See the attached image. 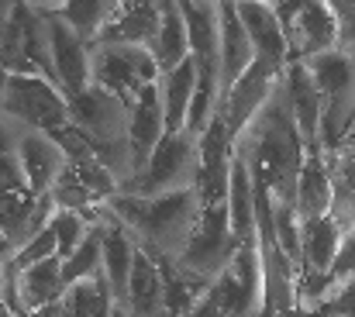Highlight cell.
Returning <instances> with one entry per match:
<instances>
[{"instance_id":"6da1fadb","label":"cell","mask_w":355,"mask_h":317,"mask_svg":"<svg viewBox=\"0 0 355 317\" xmlns=\"http://www.w3.org/2000/svg\"><path fill=\"white\" fill-rule=\"evenodd\" d=\"M235 152L248 162L255 187H266L276 204L297 207V180L307 159V145L290 114L283 87H276V94L266 101V107L238 135Z\"/></svg>"},{"instance_id":"7a4b0ae2","label":"cell","mask_w":355,"mask_h":317,"mask_svg":"<svg viewBox=\"0 0 355 317\" xmlns=\"http://www.w3.org/2000/svg\"><path fill=\"white\" fill-rule=\"evenodd\" d=\"M107 211L131 231L145 255L180 259L200 221V197L197 190H176L162 197H138L121 190L107 200Z\"/></svg>"},{"instance_id":"3957f363","label":"cell","mask_w":355,"mask_h":317,"mask_svg":"<svg viewBox=\"0 0 355 317\" xmlns=\"http://www.w3.org/2000/svg\"><path fill=\"white\" fill-rule=\"evenodd\" d=\"M0 69L7 76H49L55 83L45 14L31 0H10L0 24Z\"/></svg>"},{"instance_id":"277c9868","label":"cell","mask_w":355,"mask_h":317,"mask_svg":"<svg viewBox=\"0 0 355 317\" xmlns=\"http://www.w3.org/2000/svg\"><path fill=\"white\" fill-rule=\"evenodd\" d=\"M200 173V138L193 131H166V138L155 145L148 162L121 187L124 194L138 197H162L176 190H197Z\"/></svg>"},{"instance_id":"5b68a950","label":"cell","mask_w":355,"mask_h":317,"mask_svg":"<svg viewBox=\"0 0 355 317\" xmlns=\"http://www.w3.org/2000/svg\"><path fill=\"white\" fill-rule=\"evenodd\" d=\"M307 69L324 97V117H321V152H335L342 138L355 124V55L331 49L314 59H307Z\"/></svg>"},{"instance_id":"8992f818","label":"cell","mask_w":355,"mask_h":317,"mask_svg":"<svg viewBox=\"0 0 355 317\" xmlns=\"http://www.w3.org/2000/svg\"><path fill=\"white\" fill-rule=\"evenodd\" d=\"M0 110L28 131L55 135L69 124V97L49 76H7L0 90Z\"/></svg>"},{"instance_id":"52a82bcc","label":"cell","mask_w":355,"mask_h":317,"mask_svg":"<svg viewBox=\"0 0 355 317\" xmlns=\"http://www.w3.org/2000/svg\"><path fill=\"white\" fill-rule=\"evenodd\" d=\"M90 80L94 87L114 94L131 107L141 97V90L162 80V69L145 45H94Z\"/></svg>"},{"instance_id":"ba28073f","label":"cell","mask_w":355,"mask_h":317,"mask_svg":"<svg viewBox=\"0 0 355 317\" xmlns=\"http://www.w3.org/2000/svg\"><path fill=\"white\" fill-rule=\"evenodd\" d=\"M235 231H232V214L228 204H211V207H200V221L193 228V238L190 245L183 248V255L176 262H183L190 273H200L207 280H218L238 252Z\"/></svg>"},{"instance_id":"9c48e42d","label":"cell","mask_w":355,"mask_h":317,"mask_svg":"<svg viewBox=\"0 0 355 317\" xmlns=\"http://www.w3.org/2000/svg\"><path fill=\"white\" fill-rule=\"evenodd\" d=\"M232 159H235V135H232L225 114H214V121H211L207 131L200 135V173H197L200 207L228 204Z\"/></svg>"},{"instance_id":"30bf717a","label":"cell","mask_w":355,"mask_h":317,"mask_svg":"<svg viewBox=\"0 0 355 317\" xmlns=\"http://www.w3.org/2000/svg\"><path fill=\"white\" fill-rule=\"evenodd\" d=\"M283 69H286V66H276V62L255 59V62L245 69V76L238 80L225 97H221L218 114H225V121H228L235 142H238V135L252 124V117L266 107V101L276 94V87H279V80H283Z\"/></svg>"},{"instance_id":"8fae6325","label":"cell","mask_w":355,"mask_h":317,"mask_svg":"<svg viewBox=\"0 0 355 317\" xmlns=\"http://www.w3.org/2000/svg\"><path fill=\"white\" fill-rule=\"evenodd\" d=\"M42 14H45V28H49V52H52L55 83H59V90L69 101H76L80 94H87L94 87V80H90V52H94V45L76 38L55 14H49V10H42Z\"/></svg>"},{"instance_id":"7c38bea8","label":"cell","mask_w":355,"mask_h":317,"mask_svg":"<svg viewBox=\"0 0 355 317\" xmlns=\"http://www.w3.org/2000/svg\"><path fill=\"white\" fill-rule=\"evenodd\" d=\"M283 28L290 38V59L307 62L321 52L338 49V24H335L328 0H300V7Z\"/></svg>"},{"instance_id":"4fadbf2b","label":"cell","mask_w":355,"mask_h":317,"mask_svg":"<svg viewBox=\"0 0 355 317\" xmlns=\"http://www.w3.org/2000/svg\"><path fill=\"white\" fill-rule=\"evenodd\" d=\"M55 211L59 207L52 194L38 197L31 190H0V234L14 248H24L35 234H42L52 224Z\"/></svg>"},{"instance_id":"5bb4252c","label":"cell","mask_w":355,"mask_h":317,"mask_svg":"<svg viewBox=\"0 0 355 317\" xmlns=\"http://www.w3.org/2000/svg\"><path fill=\"white\" fill-rule=\"evenodd\" d=\"M162 24V0H111L97 45H152Z\"/></svg>"},{"instance_id":"9a60e30c","label":"cell","mask_w":355,"mask_h":317,"mask_svg":"<svg viewBox=\"0 0 355 317\" xmlns=\"http://www.w3.org/2000/svg\"><path fill=\"white\" fill-rule=\"evenodd\" d=\"M279 87H283V97L290 104V114H293V121H297V128L304 135V145L307 148H318V142H321V117H324V97H321V90H318L307 62L290 59V66L283 69Z\"/></svg>"},{"instance_id":"2e32d148","label":"cell","mask_w":355,"mask_h":317,"mask_svg":"<svg viewBox=\"0 0 355 317\" xmlns=\"http://www.w3.org/2000/svg\"><path fill=\"white\" fill-rule=\"evenodd\" d=\"M17 162H21V173H24L28 190L38 194V197L52 194V187L59 183V176L69 166L62 145L52 135H45V131H24L21 135V142H17Z\"/></svg>"},{"instance_id":"e0dca14e","label":"cell","mask_w":355,"mask_h":317,"mask_svg":"<svg viewBox=\"0 0 355 317\" xmlns=\"http://www.w3.org/2000/svg\"><path fill=\"white\" fill-rule=\"evenodd\" d=\"M238 17L252 38V49H255V59H266V62H276V66H290V38H286V28L279 21V14L262 3V0H238Z\"/></svg>"},{"instance_id":"ac0fdd59","label":"cell","mask_w":355,"mask_h":317,"mask_svg":"<svg viewBox=\"0 0 355 317\" xmlns=\"http://www.w3.org/2000/svg\"><path fill=\"white\" fill-rule=\"evenodd\" d=\"M162 138H166V107H162L159 83H152V87L141 90V97L131 104V121H128V145H131L135 173L148 162V155L155 152V145H159Z\"/></svg>"},{"instance_id":"d6986e66","label":"cell","mask_w":355,"mask_h":317,"mask_svg":"<svg viewBox=\"0 0 355 317\" xmlns=\"http://www.w3.org/2000/svg\"><path fill=\"white\" fill-rule=\"evenodd\" d=\"M101 224V234H104V276L111 283V293L114 300H124L128 293V280H131V266H135V255H138V241L131 238V231L121 224L114 214L107 211V204L97 211L94 217Z\"/></svg>"},{"instance_id":"ffe728a7","label":"cell","mask_w":355,"mask_h":317,"mask_svg":"<svg viewBox=\"0 0 355 317\" xmlns=\"http://www.w3.org/2000/svg\"><path fill=\"white\" fill-rule=\"evenodd\" d=\"M218 14H221V97H225L255 62V49L238 17V0H218Z\"/></svg>"},{"instance_id":"44dd1931","label":"cell","mask_w":355,"mask_h":317,"mask_svg":"<svg viewBox=\"0 0 355 317\" xmlns=\"http://www.w3.org/2000/svg\"><path fill=\"white\" fill-rule=\"evenodd\" d=\"M118 307L128 317H169L162 273H159L155 259L145 255L141 248H138V255H135L131 280H128V293H124V300H121Z\"/></svg>"},{"instance_id":"7402d4cb","label":"cell","mask_w":355,"mask_h":317,"mask_svg":"<svg viewBox=\"0 0 355 317\" xmlns=\"http://www.w3.org/2000/svg\"><path fill=\"white\" fill-rule=\"evenodd\" d=\"M335 211V180H331V162L328 152L307 148L300 180H297V214L300 221L324 217Z\"/></svg>"},{"instance_id":"603a6c76","label":"cell","mask_w":355,"mask_h":317,"mask_svg":"<svg viewBox=\"0 0 355 317\" xmlns=\"http://www.w3.org/2000/svg\"><path fill=\"white\" fill-rule=\"evenodd\" d=\"M66 280H62V259L52 255L45 262H35L28 269H17V300L24 311H38L49 304L66 300Z\"/></svg>"},{"instance_id":"cb8c5ba5","label":"cell","mask_w":355,"mask_h":317,"mask_svg":"<svg viewBox=\"0 0 355 317\" xmlns=\"http://www.w3.org/2000/svg\"><path fill=\"white\" fill-rule=\"evenodd\" d=\"M159 273H162V283H166V307H169V317H190L193 307L207 297L211 283L207 276L200 273H190L183 262L176 259H155Z\"/></svg>"},{"instance_id":"d4e9b609","label":"cell","mask_w":355,"mask_h":317,"mask_svg":"<svg viewBox=\"0 0 355 317\" xmlns=\"http://www.w3.org/2000/svg\"><path fill=\"white\" fill-rule=\"evenodd\" d=\"M159 90H162V107H166V131H183L190 104H193V94H197V62H193V55L187 62H180L176 69L162 73Z\"/></svg>"},{"instance_id":"484cf974","label":"cell","mask_w":355,"mask_h":317,"mask_svg":"<svg viewBox=\"0 0 355 317\" xmlns=\"http://www.w3.org/2000/svg\"><path fill=\"white\" fill-rule=\"evenodd\" d=\"M148 52L155 55V62H159L162 73H169V69H176L180 62L190 59L187 21H183V14H180V7L173 0H162V24H159V35L148 45Z\"/></svg>"},{"instance_id":"4316f807","label":"cell","mask_w":355,"mask_h":317,"mask_svg":"<svg viewBox=\"0 0 355 317\" xmlns=\"http://www.w3.org/2000/svg\"><path fill=\"white\" fill-rule=\"evenodd\" d=\"M45 10L55 14L76 38H83L87 45H97L107 24V14H111V0H55Z\"/></svg>"},{"instance_id":"83f0119b","label":"cell","mask_w":355,"mask_h":317,"mask_svg":"<svg viewBox=\"0 0 355 317\" xmlns=\"http://www.w3.org/2000/svg\"><path fill=\"white\" fill-rule=\"evenodd\" d=\"M331 180H335V217L349 231L355 224V138H342L335 152H328Z\"/></svg>"},{"instance_id":"f1b7e54d","label":"cell","mask_w":355,"mask_h":317,"mask_svg":"<svg viewBox=\"0 0 355 317\" xmlns=\"http://www.w3.org/2000/svg\"><path fill=\"white\" fill-rule=\"evenodd\" d=\"M97 276H104V234H101V224L90 221L83 245L69 259H62V280H66V286H76V283H87Z\"/></svg>"},{"instance_id":"f546056e","label":"cell","mask_w":355,"mask_h":317,"mask_svg":"<svg viewBox=\"0 0 355 317\" xmlns=\"http://www.w3.org/2000/svg\"><path fill=\"white\" fill-rule=\"evenodd\" d=\"M52 231H55V241H59V259H69L80 245H83V238H87V231H90V221L83 217V214L76 211H55L52 217Z\"/></svg>"},{"instance_id":"4dcf8cb0","label":"cell","mask_w":355,"mask_h":317,"mask_svg":"<svg viewBox=\"0 0 355 317\" xmlns=\"http://www.w3.org/2000/svg\"><path fill=\"white\" fill-rule=\"evenodd\" d=\"M52 255H59V241H55V231H52V224H49V228H45L42 234H35L24 248H17L14 266H17V269H28V266H35V262L52 259Z\"/></svg>"},{"instance_id":"1f68e13d","label":"cell","mask_w":355,"mask_h":317,"mask_svg":"<svg viewBox=\"0 0 355 317\" xmlns=\"http://www.w3.org/2000/svg\"><path fill=\"white\" fill-rule=\"evenodd\" d=\"M314 314L324 317H355V280H345V283H335L328 286V297L318 304Z\"/></svg>"},{"instance_id":"d6a6232c","label":"cell","mask_w":355,"mask_h":317,"mask_svg":"<svg viewBox=\"0 0 355 317\" xmlns=\"http://www.w3.org/2000/svg\"><path fill=\"white\" fill-rule=\"evenodd\" d=\"M338 24V49L355 55V0H328Z\"/></svg>"},{"instance_id":"836d02e7","label":"cell","mask_w":355,"mask_h":317,"mask_svg":"<svg viewBox=\"0 0 355 317\" xmlns=\"http://www.w3.org/2000/svg\"><path fill=\"white\" fill-rule=\"evenodd\" d=\"M345 280H355V224L345 231V241H342V252H338V262H335V269H331L328 286L345 283Z\"/></svg>"},{"instance_id":"e575fe53","label":"cell","mask_w":355,"mask_h":317,"mask_svg":"<svg viewBox=\"0 0 355 317\" xmlns=\"http://www.w3.org/2000/svg\"><path fill=\"white\" fill-rule=\"evenodd\" d=\"M66 307L62 304H49V307H38V311H17L14 317H62Z\"/></svg>"},{"instance_id":"d590c367","label":"cell","mask_w":355,"mask_h":317,"mask_svg":"<svg viewBox=\"0 0 355 317\" xmlns=\"http://www.w3.org/2000/svg\"><path fill=\"white\" fill-rule=\"evenodd\" d=\"M114 317H128V314H124V311H121V307H118V311H114Z\"/></svg>"},{"instance_id":"8d00e7d4","label":"cell","mask_w":355,"mask_h":317,"mask_svg":"<svg viewBox=\"0 0 355 317\" xmlns=\"http://www.w3.org/2000/svg\"><path fill=\"white\" fill-rule=\"evenodd\" d=\"M3 14H7V7H3V10H0V24H3Z\"/></svg>"},{"instance_id":"74e56055","label":"cell","mask_w":355,"mask_h":317,"mask_svg":"<svg viewBox=\"0 0 355 317\" xmlns=\"http://www.w3.org/2000/svg\"><path fill=\"white\" fill-rule=\"evenodd\" d=\"M297 311H300V307H297ZM297 311H293V314H286V317H297Z\"/></svg>"},{"instance_id":"f35d334b","label":"cell","mask_w":355,"mask_h":317,"mask_svg":"<svg viewBox=\"0 0 355 317\" xmlns=\"http://www.w3.org/2000/svg\"><path fill=\"white\" fill-rule=\"evenodd\" d=\"M318 317H324V314H318Z\"/></svg>"}]
</instances>
